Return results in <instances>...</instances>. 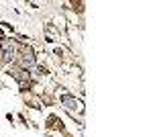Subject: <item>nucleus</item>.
Listing matches in <instances>:
<instances>
[{
    "mask_svg": "<svg viewBox=\"0 0 153 137\" xmlns=\"http://www.w3.org/2000/svg\"><path fill=\"white\" fill-rule=\"evenodd\" d=\"M61 100H63V104H68L70 111H74V109H76V111H82V103H80V100H74L70 96H63Z\"/></svg>",
    "mask_w": 153,
    "mask_h": 137,
    "instance_id": "f257e3e1",
    "label": "nucleus"
},
{
    "mask_svg": "<svg viewBox=\"0 0 153 137\" xmlns=\"http://www.w3.org/2000/svg\"><path fill=\"white\" fill-rule=\"evenodd\" d=\"M35 64V57H33V53L31 51H25V55H23V66L25 68H31Z\"/></svg>",
    "mask_w": 153,
    "mask_h": 137,
    "instance_id": "f03ea898",
    "label": "nucleus"
}]
</instances>
